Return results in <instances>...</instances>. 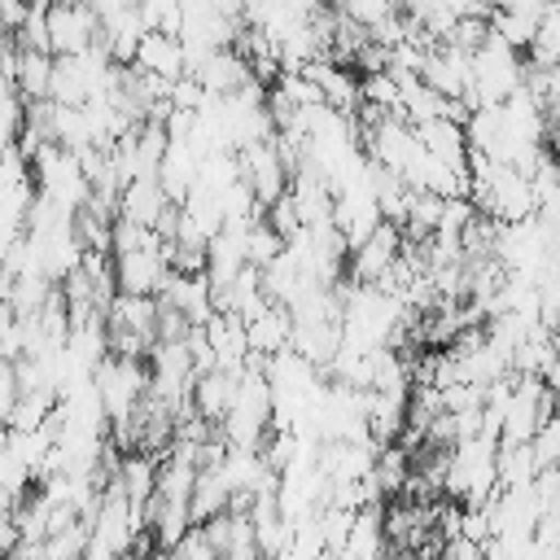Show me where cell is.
<instances>
[{
	"mask_svg": "<svg viewBox=\"0 0 560 560\" xmlns=\"http://www.w3.org/2000/svg\"><path fill=\"white\" fill-rule=\"evenodd\" d=\"M411 131H416V140H420V149H424L429 158H438L442 166L468 175V140H464V127H459V122L429 118V122H416Z\"/></svg>",
	"mask_w": 560,
	"mask_h": 560,
	"instance_id": "cell-8",
	"label": "cell"
},
{
	"mask_svg": "<svg viewBox=\"0 0 560 560\" xmlns=\"http://www.w3.org/2000/svg\"><path fill=\"white\" fill-rule=\"evenodd\" d=\"M166 276H171V267H166V245H144V249L114 254V289H118V293L158 298V289H162Z\"/></svg>",
	"mask_w": 560,
	"mask_h": 560,
	"instance_id": "cell-5",
	"label": "cell"
},
{
	"mask_svg": "<svg viewBox=\"0 0 560 560\" xmlns=\"http://www.w3.org/2000/svg\"><path fill=\"white\" fill-rule=\"evenodd\" d=\"M236 381L241 376H232V372H206V376H197L192 381V394H188V407L206 420V424H223V416H228V407H232V398H236Z\"/></svg>",
	"mask_w": 560,
	"mask_h": 560,
	"instance_id": "cell-10",
	"label": "cell"
},
{
	"mask_svg": "<svg viewBox=\"0 0 560 560\" xmlns=\"http://www.w3.org/2000/svg\"><path fill=\"white\" fill-rule=\"evenodd\" d=\"M236 162H241V179L249 184V192H254V201H258L262 210L289 192V171H284V162H280L276 136H271V140H258V144H245V149L236 153Z\"/></svg>",
	"mask_w": 560,
	"mask_h": 560,
	"instance_id": "cell-3",
	"label": "cell"
},
{
	"mask_svg": "<svg viewBox=\"0 0 560 560\" xmlns=\"http://www.w3.org/2000/svg\"><path fill=\"white\" fill-rule=\"evenodd\" d=\"M529 451H534L538 472H542V468H560V407H556V416H547V420L534 429Z\"/></svg>",
	"mask_w": 560,
	"mask_h": 560,
	"instance_id": "cell-16",
	"label": "cell"
},
{
	"mask_svg": "<svg viewBox=\"0 0 560 560\" xmlns=\"http://www.w3.org/2000/svg\"><path fill=\"white\" fill-rule=\"evenodd\" d=\"M420 83L433 88L442 101H468V88H472V57L451 48V44H438L424 52V66H420Z\"/></svg>",
	"mask_w": 560,
	"mask_h": 560,
	"instance_id": "cell-7",
	"label": "cell"
},
{
	"mask_svg": "<svg viewBox=\"0 0 560 560\" xmlns=\"http://www.w3.org/2000/svg\"><path fill=\"white\" fill-rule=\"evenodd\" d=\"M131 66H136L140 74H153V79L175 83V79H184V48H179V39H171V35L144 31Z\"/></svg>",
	"mask_w": 560,
	"mask_h": 560,
	"instance_id": "cell-9",
	"label": "cell"
},
{
	"mask_svg": "<svg viewBox=\"0 0 560 560\" xmlns=\"http://www.w3.org/2000/svg\"><path fill=\"white\" fill-rule=\"evenodd\" d=\"M271 429V385L262 372L245 368L236 381V398L219 424V438L232 451H262V438Z\"/></svg>",
	"mask_w": 560,
	"mask_h": 560,
	"instance_id": "cell-1",
	"label": "cell"
},
{
	"mask_svg": "<svg viewBox=\"0 0 560 560\" xmlns=\"http://www.w3.org/2000/svg\"><path fill=\"white\" fill-rule=\"evenodd\" d=\"M385 551V525H381V512L376 508H359L354 512V525H350V538L341 547L346 560H381Z\"/></svg>",
	"mask_w": 560,
	"mask_h": 560,
	"instance_id": "cell-12",
	"label": "cell"
},
{
	"mask_svg": "<svg viewBox=\"0 0 560 560\" xmlns=\"http://www.w3.org/2000/svg\"><path fill=\"white\" fill-rule=\"evenodd\" d=\"M210 96H206V88L192 79V74H184V79H175L171 83V109H184V114H197L201 105H206Z\"/></svg>",
	"mask_w": 560,
	"mask_h": 560,
	"instance_id": "cell-17",
	"label": "cell"
},
{
	"mask_svg": "<svg viewBox=\"0 0 560 560\" xmlns=\"http://www.w3.org/2000/svg\"><path fill=\"white\" fill-rule=\"evenodd\" d=\"M96 44V13L92 4H48V52L79 57Z\"/></svg>",
	"mask_w": 560,
	"mask_h": 560,
	"instance_id": "cell-6",
	"label": "cell"
},
{
	"mask_svg": "<svg viewBox=\"0 0 560 560\" xmlns=\"http://www.w3.org/2000/svg\"><path fill=\"white\" fill-rule=\"evenodd\" d=\"M481 556H486L481 542H468V538H451V542H442V560H481Z\"/></svg>",
	"mask_w": 560,
	"mask_h": 560,
	"instance_id": "cell-19",
	"label": "cell"
},
{
	"mask_svg": "<svg viewBox=\"0 0 560 560\" xmlns=\"http://www.w3.org/2000/svg\"><path fill=\"white\" fill-rule=\"evenodd\" d=\"M48 83H52V57L48 52H18L13 57V88L26 105L48 101Z\"/></svg>",
	"mask_w": 560,
	"mask_h": 560,
	"instance_id": "cell-13",
	"label": "cell"
},
{
	"mask_svg": "<svg viewBox=\"0 0 560 560\" xmlns=\"http://www.w3.org/2000/svg\"><path fill=\"white\" fill-rule=\"evenodd\" d=\"M22 118H26V101L18 96L13 79L0 74V149H13L22 136Z\"/></svg>",
	"mask_w": 560,
	"mask_h": 560,
	"instance_id": "cell-15",
	"label": "cell"
},
{
	"mask_svg": "<svg viewBox=\"0 0 560 560\" xmlns=\"http://www.w3.org/2000/svg\"><path fill=\"white\" fill-rule=\"evenodd\" d=\"M13 324H18V315L9 311V302H0V346H4V337L13 332Z\"/></svg>",
	"mask_w": 560,
	"mask_h": 560,
	"instance_id": "cell-20",
	"label": "cell"
},
{
	"mask_svg": "<svg viewBox=\"0 0 560 560\" xmlns=\"http://www.w3.org/2000/svg\"><path fill=\"white\" fill-rule=\"evenodd\" d=\"M9 516H13V494H4V490H0V529L9 525Z\"/></svg>",
	"mask_w": 560,
	"mask_h": 560,
	"instance_id": "cell-21",
	"label": "cell"
},
{
	"mask_svg": "<svg viewBox=\"0 0 560 560\" xmlns=\"http://www.w3.org/2000/svg\"><path fill=\"white\" fill-rule=\"evenodd\" d=\"M232 508V490L223 486V477L210 468V472H197V486H192V494H188V516H192V525H206V521H214V516H223Z\"/></svg>",
	"mask_w": 560,
	"mask_h": 560,
	"instance_id": "cell-14",
	"label": "cell"
},
{
	"mask_svg": "<svg viewBox=\"0 0 560 560\" xmlns=\"http://www.w3.org/2000/svg\"><path fill=\"white\" fill-rule=\"evenodd\" d=\"M92 385H96V398L105 407V420L109 424H122L140 398L149 394V363L144 359H118V354H105L92 372Z\"/></svg>",
	"mask_w": 560,
	"mask_h": 560,
	"instance_id": "cell-2",
	"label": "cell"
},
{
	"mask_svg": "<svg viewBox=\"0 0 560 560\" xmlns=\"http://www.w3.org/2000/svg\"><path fill=\"white\" fill-rule=\"evenodd\" d=\"M398 254H402V232H398L394 223H381L359 249L346 254V271H350L346 280H350V284H372V289H376V284L389 276V267L398 262Z\"/></svg>",
	"mask_w": 560,
	"mask_h": 560,
	"instance_id": "cell-4",
	"label": "cell"
},
{
	"mask_svg": "<svg viewBox=\"0 0 560 560\" xmlns=\"http://www.w3.org/2000/svg\"><path fill=\"white\" fill-rule=\"evenodd\" d=\"M13 407H18V372H13V363L0 359V429L9 424Z\"/></svg>",
	"mask_w": 560,
	"mask_h": 560,
	"instance_id": "cell-18",
	"label": "cell"
},
{
	"mask_svg": "<svg viewBox=\"0 0 560 560\" xmlns=\"http://www.w3.org/2000/svg\"><path fill=\"white\" fill-rule=\"evenodd\" d=\"M166 206H171V201H166V192H162L158 179H131V184H122V192H118V219H127V223H136V228H153Z\"/></svg>",
	"mask_w": 560,
	"mask_h": 560,
	"instance_id": "cell-11",
	"label": "cell"
}]
</instances>
